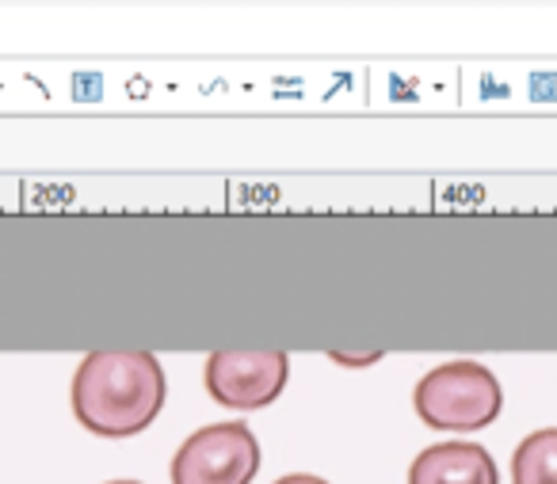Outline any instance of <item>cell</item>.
Listing matches in <instances>:
<instances>
[{"label": "cell", "mask_w": 557, "mask_h": 484, "mask_svg": "<svg viewBox=\"0 0 557 484\" xmlns=\"http://www.w3.org/2000/svg\"><path fill=\"white\" fill-rule=\"evenodd\" d=\"M164 405V370L149 351H92L73 374V415L100 438L146 431Z\"/></svg>", "instance_id": "6da1fadb"}, {"label": "cell", "mask_w": 557, "mask_h": 484, "mask_svg": "<svg viewBox=\"0 0 557 484\" xmlns=\"http://www.w3.org/2000/svg\"><path fill=\"white\" fill-rule=\"evenodd\" d=\"M412 405H417V415L428 427L481 431L500 415L504 393L488 367L470 359H455L420 377Z\"/></svg>", "instance_id": "7a4b0ae2"}, {"label": "cell", "mask_w": 557, "mask_h": 484, "mask_svg": "<svg viewBox=\"0 0 557 484\" xmlns=\"http://www.w3.org/2000/svg\"><path fill=\"white\" fill-rule=\"evenodd\" d=\"M260 469V443L248 423H210L187 435L172 458V484H252Z\"/></svg>", "instance_id": "3957f363"}, {"label": "cell", "mask_w": 557, "mask_h": 484, "mask_svg": "<svg viewBox=\"0 0 557 484\" xmlns=\"http://www.w3.org/2000/svg\"><path fill=\"white\" fill-rule=\"evenodd\" d=\"M290 359L283 351H214L207 359V393L222 408L252 412L283 393Z\"/></svg>", "instance_id": "277c9868"}, {"label": "cell", "mask_w": 557, "mask_h": 484, "mask_svg": "<svg viewBox=\"0 0 557 484\" xmlns=\"http://www.w3.org/2000/svg\"><path fill=\"white\" fill-rule=\"evenodd\" d=\"M409 484H500L496 461L478 443H435L417 454Z\"/></svg>", "instance_id": "5b68a950"}, {"label": "cell", "mask_w": 557, "mask_h": 484, "mask_svg": "<svg viewBox=\"0 0 557 484\" xmlns=\"http://www.w3.org/2000/svg\"><path fill=\"white\" fill-rule=\"evenodd\" d=\"M511 484H557V427H542L516 446Z\"/></svg>", "instance_id": "8992f818"}, {"label": "cell", "mask_w": 557, "mask_h": 484, "mask_svg": "<svg viewBox=\"0 0 557 484\" xmlns=\"http://www.w3.org/2000/svg\"><path fill=\"white\" fill-rule=\"evenodd\" d=\"M333 359H336V362H344V367H367V362H379L382 355H379V351H374V355H341V351H336Z\"/></svg>", "instance_id": "52a82bcc"}, {"label": "cell", "mask_w": 557, "mask_h": 484, "mask_svg": "<svg viewBox=\"0 0 557 484\" xmlns=\"http://www.w3.org/2000/svg\"><path fill=\"white\" fill-rule=\"evenodd\" d=\"M275 484H329V481H321V476H313V473H290V476H278Z\"/></svg>", "instance_id": "ba28073f"}, {"label": "cell", "mask_w": 557, "mask_h": 484, "mask_svg": "<svg viewBox=\"0 0 557 484\" xmlns=\"http://www.w3.org/2000/svg\"><path fill=\"white\" fill-rule=\"evenodd\" d=\"M108 484H141V481H108Z\"/></svg>", "instance_id": "9c48e42d"}]
</instances>
